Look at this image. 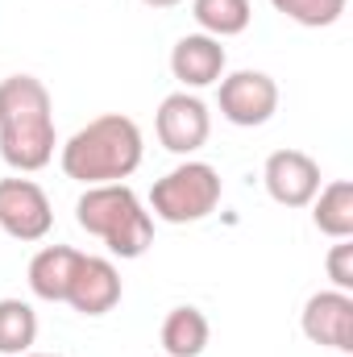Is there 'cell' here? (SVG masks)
I'll list each match as a JSON object with an SVG mask.
<instances>
[{
  "label": "cell",
  "mask_w": 353,
  "mask_h": 357,
  "mask_svg": "<svg viewBox=\"0 0 353 357\" xmlns=\"http://www.w3.org/2000/svg\"><path fill=\"white\" fill-rule=\"evenodd\" d=\"M59 146L54 133V100L38 75H8L0 79V158L33 175L50 167Z\"/></svg>",
  "instance_id": "cell-1"
},
{
  "label": "cell",
  "mask_w": 353,
  "mask_h": 357,
  "mask_svg": "<svg viewBox=\"0 0 353 357\" xmlns=\"http://www.w3.org/2000/svg\"><path fill=\"white\" fill-rule=\"evenodd\" d=\"M142 158H146L142 129L125 112H104V116L88 121L80 133H71V142L59 154L63 175L84 183V187L125 183V178L142 167Z\"/></svg>",
  "instance_id": "cell-2"
},
{
  "label": "cell",
  "mask_w": 353,
  "mask_h": 357,
  "mask_svg": "<svg viewBox=\"0 0 353 357\" xmlns=\"http://www.w3.org/2000/svg\"><path fill=\"white\" fill-rule=\"evenodd\" d=\"M75 220L88 237H100L117 258H142L154 245V216L129 183H100L75 199Z\"/></svg>",
  "instance_id": "cell-3"
},
{
  "label": "cell",
  "mask_w": 353,
  "mask_h": 357,
  "mask_svg": "<svg viewBox=\"0 0 353 357\" xmlns=\"http://www.w3.org/2000/svg\"><path fill=\"white\" fill-rule=\"evenodd\" d=\"M220 195H225L220 171L208 167V162L187 158L150 187V212L167 225H195V220L216 212Z\"/></svg>",
  "instance_id": "cell-4"
},
{
  "label": "cell",
  "mask_w": 353,
  "mask_h": 357,
  "mask_svg": "<svg viewBox=\"0 0 353 357\" xmlns=\"http://www.w3.org/2000/svg\"><path fill=\"white\" fill-rule=\"evenodd\" d=\"M154 129H158L163 150L191 158L195 150H204V142L212 133V112L195 91H171L154 112Z\"/></svg>",
  "instance_id": "cell-5"
},
{
  "label": "cell",
  "mask_w": 353,
  "mask_h": 357,
  "mask_svg": "<svg viewBox=\"0 0 353 357\" xmlns=\"http://www.w3.org/2000/svg\"><path fill=\"white\" fill-rule=\"evenodd\" d=\"M220 116L237 129H258L278 112V84L266 71H233L220 79Z\"/></svg>",
  "instance_id": "cell-6"
},
{
  "label": "cell",
  "mask_w": 353,
  "mask_h": 357,
  "mask_svg": "<svg viewBox=\"0 0 353 357\" xmlns=\"http://www.w3.org/2000/svg\"><path fill=\"white\" fill-rule=\"evenodd\" d=\"M0 229L13 241H42L54 229V208L33 178H0Z\"/></svg>",
  "instance_id": "cell-7"
},
{
  "label": "cell",
  "mask_w": 353,
  "mask_h": 357,
  "mask_svg": "<svg viewBox=\"0 0 353 357\" xmlns=\"http://www.w3.org/2000/svg\"><path fill=\"white\" fill-rule=\"evenodd\" d=\"M299 328L312 345L337 349V354H353V295L350 291H316L303 303Z\"/></svg>",
  "instance_id": "cell-8"
},
{
  "label": "cell",
  "mask_w": 353,
  "mask_h": 357,
  "mask_svg": "<svg viewBox=\"0 0 353 357\" xmlns=\"http://www.w3.org/2000/svg\"><path fill=\"white\" fill-rule=\"evenodd\" d=\"M262 183L274 204L308 208L320 191V162L303 150H274L262 167Z\"/></svg>",
  "instance_id": "cell-9"
},
{
  "label": "cell",
  "mask_w": 353,
  "mask_h": 357,
  "mask_svg": "<svg viewBox=\"0 0 353 357\" xmlns=\"http://www.w3.org/2000/svg\"><path fill=\"white\" fill-rule=\"evenodd\" d=\"M225 67H229V54L220 38H208V33H183L171 50V75L183 84V91L220 84Z\"/></svg>",
  "instance_id": "cell-10"
},
{
  "label": "cell",
  "mask_w": 353,
  "mask_h": 357,
  "mask_svg": "<svg viewBox=\"0 0 353 357\" xmlns=\"http://www.w3.org/2000/svg\"><path fill=\"white\" fill-rule=\"evenodd\" d=\"M67 303H71L80 316H108V312L121 303V270L112 266L108 258L84 254L80 266H75V278H71Z\"/></svg>",
  "instance_id": "cell-11"
},
{
  "label": "cell",
  "mask_w": 353,
  "mask_h": 357,
  "mask_svg": "<svg viewBox=\"0 0 353 357\" xmlns=\"http://www.w3.org/2000/svg\"><path fill=\"white\" fill-rule=\"evenodd\" d=\"M80 250L71 245H46L33 254L29 262V291L46 303H67V291H71V278H75V266H80Z\"/></svg>",
  "instance_id": "cell-12"
},
{
  "label": "cell",
  "mask_w": 353,
  "mask_h": 357,
  "mask_svg": "<svg viewBox=\"0 0 353 357\" xmlns=\"http://www.w3.org/2000/svg\"><path fill=\"white\" fill-rule=\"evenodd\" d=\"M312 225L324 237H333V241L353 237V183L350 178H333V183H324L316 191V199H312Z\"/></svg>",
  "instance_id": "cell-13"
},
{
  "label": "cell",
  "mask_w": 353,
  "mask_h": 357,
  "mask_svg": "<svg viewBox=\"0 0 353 357\" xmlns=\"http://www.w3.org/2000/svg\"><path fill=\"white\" fill-rule=\"evenodd\" d=\"M208 316L200 307H171L167 320H163V354L167 357H200L208 349Z\"/></svg>",
  "instance_id": "cell-14"
},
{
  "label": "cell",
  "mask_w": 353,
  "mask_h": 357,
  "mask_svg": "<svg viewBox=\"0 0 353 357\" xmlns=\"http://www.w3.org/2000/svg\"><path fill=\"white\" fill-rule=\"evenodd\" d=\"M191 17L208 38H237L250 29L254 8L250 0H191Z\"/></svg>",
  "instance_id": "cell-15"
},
{
  "label": "cell",
  "mask_w": 353,
  "mask_h": 357,
  "mask_svg": "<svg viewBox=\"0 0 353 357\" xmlns=\"http://www.w3.org/2000/svg\"><path fill=\"white\" fill-rule=\"evenodd\" d=\"M38 341V312L25 299H0V354H29Z\"/></svg>",
  "instance_id": "cell-16"
},
{
  "label": "cell",
  "mask_w": 353,
  "mask_h": 357,
  "mask_svg": "<svg viewBox=\"0 0 353 357\" xmlns=\"http://www.w3.org/2000/svg\"><path fill=\"white\" fill-rule=\"evenodd\" d=\"M270 4L274 13H283L303 29H329L345 17V0H270Z\"/></svg>",
  "instance_id": "cell-17"
},
{
  "label": "cell",
  "mask_w": 353,
  "mask_h": 357,
  "mask_svg": "<svg viewBox=\"0 0 353 357\" xmlns=\"http://www.w3.org/2000/svg\"><path fill=\"white\" fill-rule=\"evenodd\" d=\"M324 270H329V278H333L337 291H353V241L350 237H341V241L329 250Z\"/></svg>",
  "instance_id": "cell-18"
},
{
  "label": "cell",
  "mask_w": 353,
  "mask_h": 357,
  "mask_svg": "<svg viewBox=\"0 0 353 357\" xmlns=\"http://www.w3.org/2000/svg\"><path fill=\"white\" fill-rule=\"evenodd\" d=\"M142 4H150V8H175V4H183V0H142Z\"/></svg>",
  "instance_id": "cell-19"
},
{
  "label": "cell",
  "mask_w": 353,
  "mask_h": 357,
  "mask_svg": "<svg viewBox=\"0 0 353 357\" xmlns=\"http://www.w3.org/2000/svg\"><path fill=\"white\" fill-rule=\"evenodd\" d=\"M17 357H63V354H33V349H29V354H17Z\"/></svg>",
  "instance_id": "cell-20"
},
{
  "label": "cell",
  "mask_w": 353,
  "mask_h": 357,
  "mask_svg": "<svg viewBox=\"0 0 353 357\" xmlns=\"http://www.w3.org/2000/svg\"><path fill=\"white\" fill-rule=\"evenodd\" d=\"M163 357H167V354H163Z\"/></svg>",
  "instance_id": "cell-21"
}]
</instances>
